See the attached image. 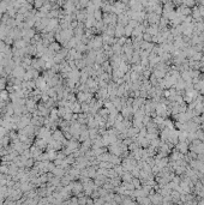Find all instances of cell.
I'll list each match as a JSON object with an SVG mask.
<instances>
[{"mask_svg": "<svg viewBox=\"0 0 204 205\" xmlns=\"http://www.w3.org/2000/svg\"><path fill=\"white\" fill-rule=\"evenodd\" d=\"M77 100L78 102H90L93 100V94L90 91H77Z\"/></svg>", "mask_w": 204, "mask_h": 205, "instance_id": "6da1fadb", "label": "cell"}, {"mask_svg": "<svg viewBox=\"0 0 204 205\" xmlns=\"http://www.w3.org/2000/svg\"><path fill=\"white\" fill-rule=\"evenodd\" d=\"M24 73H25V69H24L22 65H16V66L13 67V70H12L11 75H12L13 77H16V78H22V79H23Z\"/></svg>", "mask_w": 204, "mask_h": 205, "instance_id": "7a4b0ae2", "label": "cell"}, {"mask_svg": "<svg viewBox=\"0 0 204 205\" xmlns=\"http://www.w3.org/2000/svg\"><path fill=\"white\" fill-rule=\"evenodd\" d=\"M72 185V190H71V193L73 195H78L83 192V184L79 182V181H72L71 182Z\"/></svg>", "mask_w": 204, "mask_h": 205, "instance_id": "3957f363", "label": "cell"}, {"mask_svg": "<svg viewBox=\"0 0 204 205\" xmlns=\"http://www.w3.org/2000/svg\"><path fill=\"white\" fill-rule=\"evenodd\" d=\"M177 150L179 151V152H181V154H187L189 152V150H190V143L189 142H178L177 143Z\"/></svg>", "mask_w": 204, "mask_h": 205, "instance_id": "277c9868", "label": "cell"}, {"mask_svg": "<svg viewBox=\"0 0 204 205\" xmlns=\"http://www.w3.org/2000/svg\"><path fill=\"white\" fill-rule=\"evenodd\" d=\"M31 124L35 125V126H43L45 125V117H41L38 114H32V118H31Z\"/></svg>", "mask_w": 204, "mask_h": 205, "instance_id": "5b68a950", "label": "cell"}, {"mask_svg": "<svg viewBox=\"0 0 204 205\" xmlns=\"http://www.w3.org/2000/svg\"><path fill=\"white\" fill-rule=\"evenodd\" d=\"M29 150H30V154H31V157L34 158L35 161L38 158V156H40V155L43 152V150H41L40 147H38V146H36L35 144H32V145L29 147Z\"/></svg>", "mask_w": 204, "mask_h": 205, "instance_id": "8992f818", "label": "cell"}, {"mask_svg": "<svg viewBox=\"0 0 204 205\" xmlns=\"http://www.w3.org/2000/svg\"><path fill=\"white\" fill-rule=\"evenodd\" d=\"M96 97L97 100H106L108 97L107 88H99V90L96 91Z\"/></svg>", "mask_w": 204, "mask_h": 205, "instance_id": "52a82bcc", "label": "cell"}, {"mask_svg": "<svg viewBox=\"0 0 204 205\" xmlns=\"http://www.w3.org/2000/svg\"><path fill=\"white\" fill-rule=\"evenodd\" d=\"M34 144L36 145V146H38L41 150H43L45 151V149H47V145H48V143L45 141V139H42V138H37L36 137V139L34 141Z\"/></svg>", "mask_w": 204, "mask_h": 205, "instance_id": "ba28073f", "label": "cell"}, {"mask_svg": "<svg viewBox=\"0 0 204 205\" xmlns=\"http://www.w3.org/2000/svg\"><path fill=\"white\" fill-rule=\"evenodd\" d=\"M121 180L122 181H125V182H130V181H132V179H133V175L131 171H128V170H125L124 173L121 174Z\"/></svg>", "mask_w": 204, "mask_h": 205, "instance_id": "9c48e42d", "label": "cell"}, {"mask_svg": "<svg viewBox=\"0 0 204 205\" xmlns=\"http://www.w3.org/2000/svg\"><path fill=\"white\" fill-rule=\"evenodd\" d=\"M87 139H90V137H89V130H87V127L84 130H82V132L79 133V142H84L87 141Z\"/></svg>", "mask_w": 204, "mask_h": 205, "instance_id": "30bf717a", "label": "cell"}, {"mask_svg": "<svg viewBox=\"0 0 204 205\" xmlns=\"http://www.w3.org/2000/svg\"><path fill=\"white\" fill-rule=\"evenodd\" d=\"M13 48L14 49H23V48H27V42H25V40L24 41H14V43H13Z\"/></svg>", "mask_w": 204, "mask_h": 205, "instance_id": "8fae6325", "label": "cell"}, {"mask_svg": "<svg viewBox=\"0 0 204 205\" xmlns=\"http://www.w3.org/2000/svg\"><path fill=\"white\" fill-rule=\"evenodd\" d=\"M9 170H10V165L6 162H1L0 165V173L1 174H9Z\"/></svg>", "mask_w": 204, "mask_h": 205, "instance_id": "7c38bea8", "label": "cell"}, {"mask_svg": "<svg viewBox=\"0 0 204 205\" xmlns=\"http://www.w3.org/2000/svg\"><path fill=\"white\" fill-rule=\"evenodd\" d=\"M102 40L101 38H95L94 41H91V43H90V47L91 48H100L102 47Z\"/></svg>", "mask_w": 204, "mask_h": 205, "instance_id": "4fadbf2b", "label": "cell"}, {"mask_svg": "<svg viewBox=\"0 0 204 205\" xmlns=\"http://www.w3.org/2000/svg\"><path fill=\"white\" fill-rule=\"evenodd\" d=\"M194 134H196V138H198L201 142H204V130L198 128V130L194 132Z\"/></svg>", "mask_w": 204, "mask_h": 205, "instance_id": "5bb4252c", "label": "cell"}, {"mask_svg": "<svg viewBox=\"0 0 204 205\" xmlns=\"http://www.w3.org/2000/svg\"><path fill=\"white\" fill-rule=\"evenodd\" d=\"M138 203H143V204H150L151 199L150 198H145V197H141V198H137Z\"/></svg>", "mask_w": 204, "mask_h": 205, "instance_id": "9a60e30c", "label": "cell"}, {"mask_svg": "<svg viewBox=\"0 0 204 205\" xmlns=\"http://www.w3.org/2000/svg\"><path fill=\"white\" fill-rule=\"evenodd\" d=\"M152 121H154L156 125H159V124H160V125H162V124H163V121H165V118L161 117V115H157V117L155 118Z\"/></svg>", "mask_w": 204, "mask_h": 205, "instance_id": "2e32d148", "label": "cell"}, {"mask_svg": "<svg viewBox=\"0 0 204 205\" xmlns=\"http://www.w3.org/2000/svg\"><path fill=\"white\" fill-rule=\"evenodd\" d=\"M76 49H77L79 53H84V51L87 49V47H85V45H83V43H78V45L76 46Z\"/></svg>", "mask_w": 204, "mask_h": 205, "instance_id": "e0dca14e", "label": "cell"}, {"mask_svg": "<svg viewBox=\"0 0 204 205\" xmlns=\"http://www.w3.org/2000/svg\"><path fill=\"white\" fill-rule=\"evenodd\" d=\"M201 121L203 122V124H204V112L201 114Z\"/></svg>", "mask_w": 204, "mask_h": 205, "instance_id": "ac0fdd59", "label": "cell"}, {"mask_svg": "<svg viewBox=\"0 0 204 205\" xmlns=\"http://www.w3.org/2000/svg\"><path fill=\"white\" fill-rule=\"evenodd\" d=\"M203 130H204V128H203Z\"/></svg>", "mask_w": 204, "mask_h": 205, "instance_id": "d6986e66", "label": "cell"}]
</instances>
